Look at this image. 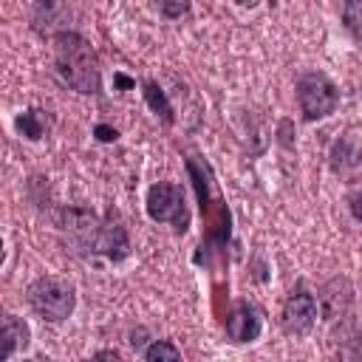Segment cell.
Here are the masks:
<instances>
[{
    "instance_id": "cell-1",
    "label": "cell",
    "mask_w": 362,
    "mask_h": 362,
    "mask_svg": "<svg viewBox=\"0 0 362 362\" xmlns=\"http://www.w3.org/2000/svg\"><path fill=\"white\" fill-rule=\"evenodd\" d=\"M54 68L57 76L76 93H99V62L85 37L76 31H59L54 37Z\"/></svg>"
},
{
    "instance_id": "cell-2",
    "label": "cell",
    "mask_w": 362,
    "mask_h": 362,
    "mask_svg": "<svg viewBox=\"0 0 362 362\" xmlns=\"http://www.w3.org/2000/svg\"><path fill=\"white\" fill-rule=\"evenodd\" d=\"M28 303L42 320L62 322L71 317V311L76 305V294H74V286L68 280L48 274V277H37L28 286Z\"/></svg>"
},
{
    "instance_id": "cell-3",
    "label": "cell",
    "mask_w": 362,
    "mask_h": 362,
    "mask_svg": "<svg viewBox=\"0 0 362 362\" xmlns=\"http://www.w3.org/2000/svg\"><path fill=\"white\" fill-rule=\"evenodd\" d=\"M297 105H300V113L308 122H317V119H325L337 110L339 90L334 88V82L328 76L305 74V76L297 79Z\"/></svg>"
},
{
    "instance_id": "cell-4",
    "label": "cell",
    "mask_w": 362,
    "mask_h": 362,
    "mask_svg": "<svg viewBox=\"0 0 362 362\" xmlns=\"http://www.w3.org/2000/svg\"><path fill=\"white\" fill-rule=\"evenodd\" d=\"M147 215L158 223H175L178 232L187 229V204H184V192L170 184V181H158L150 187L147 192Z\"/></svg>"
},
{
    "instance_id": "cell-5",
    "label": "cell",
    "mask_w": 362,
    "mask_h": 362,
    "mask_svg": "<svg viewBox=\"0 0 362 362\" xmlns=\"http://www.w3.org/2000/svg\"><path fill=\"white\" fill-rule=\"evenodd\" d=\"M317 320V303L308 291H297L286 300L283 314H280V325L286 334H305Z\"/></svg>"
},
{
    "instance_id": "cell-6",
    "label": "cell",
    "mask_w": 362,
    "mask_h": 362,
    "mask_svg": "<svg viewBox=\"0 0 362 362\" xmlns=\"http://www.w3.org/2000/svg\"><path fill=\"white\" fill-rule=\"evenodd\" d=\"M226 334L235 342H252L260 334V314L249 303H238L235 311L226 317Z\"/></svg>"
},
{
    "instance_id": "cell-7",
    "label": "cell",
    "mask_w": 362,
    "mask_h": 362,
    "mask_svg": "<svg viewBox=\"0 0 362 362\" xmlns=\"http://www.w3.org/2000/svg\"><path fill=\"white\" fill-rule=\"evenodd\" d=\"M25 345H28V325L23 320H17L14 314H6V320H3V359L8 362Z\"/></svg>"
},
{
    "instance_id": "cell-8",
    "label": "cell",
    "mask_w": 362,
    "mask_h": 362,
    "mask_svg": "<svg viewBox=\"0 0 362 362\" xmlns=\"http://www.w3.org/2000/svg\"><path fill=\"white\" fill-rule=\"evenodd\" d=\"M17 130H20L25 139H31V141L42 139L45 130H48V116H45V110H25L23 116H17Z\"/></svg>"
},
{
    "instance_id": "cell-9",
    "label": "cell",
    "mask_w": 362,
    "mask_h": 362,
    "mask_svg": "<svg viewBox=\"0 0 362 362\" xmlns=\"http://www.w3.org/2000/svg\"><path fill=\"white\" fill-rule=\"evenodd\" d=\"M144 362H181V354H178V348H175L173 342H167V339H156V342L147 345V351H144Z\"/></svg>"
},
{
    "instance_id": "cell-10",
    "label": "cell",
    "mask_w": 362,
    "mask_h": 362,
    "mask_svg": "<svg viewBox=\"0 0 362 362\" xmlns=\"http://www.w3.org/2000/svg\"><path fill=\"white\" fill-rule=\"evenodd\" d=\"M144 96H147L150 107H153L156 113H161V119H164V122H173V107H170L167 96L161 93V88H158L156 82H147V85H144Z\"/></svg>"
},
{
    "instance_id": "cell-11",
    "label": "cell",
    "mask_w": 362,
    "mask_h": 362,
    "mask_svg": "<svg viewBox=\"0 0 362 362\" xmlns=\"http://www.w3.org/2000/svg\"><path fill=\"white\" fill-rule=\"evenodd\" d=\"M342 23L356 40H362V0H348L342 6Z\"/></svg>"
},
{
    "instance_id": "cell-12",
    "label": "cell",
    "mask_w": 362,
    "mask_h": 362,
    "mask_svg": "<svg viewBox=\"0 0 362 362\" xmlns=\"http://www.w3.org/2000/svg\"><path fill=\"white\" fill-rule=\"evenodd\" d=\"M158 11H161L164 17H181V14L189 11V3H161Z\"/></svg>"
},
{
    "instance_id": "cell-13",
    "label": "cell",
    "mask_w": 362,
    "mask_h": 362,
    "mask_svg": "<svg viewBox=\"0 0 362 362\" xmlns=\"http://www.w3.org/2000/svg\"><path fill=\"white\" fill-rule=\"evenodd\" d=\"M116 136H119L116 127H107V124H99V127H96V139H99V141H116Z\"/></svg>"
},
{
    "instance_id": "cell-14",
    "label": "cell",
    "mask_w": 362,
    "mask_h": 362,
    "mask_svg": "<svg viewBox=\"0 0 362 362\" xmlns=\"http://www.w3.org/2000/svg\"><path fill=\"white\" fill-rule=\"evenodd\" d=\"M90 362H122V356H119V354H113V351H99Z\"/></svg>"
},
{
    "instance_id": "cell-15",
    "label": "cell",
    "mask_w": 362,
    "mask_h": 362,
    "mask_svg": "<svg viewBox=\"0 0 362 362\" xmlns=\"http://www.w3.org/2000/svg\"><path fill=\"white\" fill-rule=\"evenodd\" d=\"M351 215H354L356 221H362V192L351 198Z\"/></svg>"
},
{
    "instance_id": "cell-16",
    "label": "cell",
    "mask_w": 362,
    "mask_h": 362,
    "mask_svg": "<svg viewBox=\"0 0 362 362\" xmlns=\"http://www.w3.org/2000/svg\"><path fill=\"white\" fill-rule=\"evenodd\" d=\"M116 85H119V88H130L133 82H130L127 76H122V74H116Z\"/></svg>"
}]
</instances>
